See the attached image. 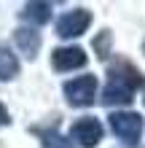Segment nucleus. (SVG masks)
<instances>
[{"mask_svg": "<svg viewBox=\"0 0 145 148\" xmlns=\"http://www.w3.org/2000/svg\"><path fill=\"white\" fill-rule=\"evenodd\" d=\"M108 119H110V129L118 140L126 145H137V140L142 137V116L132 110H118V113H110Z\"/></svg>", "mask_w": 145, "mask_h": 148, "instance_id": "nucleus-1", "label": "nucleus"}, {"mask_svg": "<svg viewBox=\"0 0 145 148\" xmlns=\"http://www.w3.org/2000/svg\"><path fill=\"white\" fill-rule=\"evenodd\" d=\"M65 97L75 108L91 105L94 97H97V78L94 75H78V78H73V81H67L65 84Z\"/></svg>", "mask_w": 145, "mask_h": 148, "instance_id": "nucleus-2", "label": "nucleus"}, {"mask_svg": "<svg viewBox=\"0 0 145 148\" xmlns=\"http://www.w3.org/2000/svg\"><path fill=\"white\" fill-rule=\"evenodd\" d=\"M89 24H91V14L86 8H73V11H67L57 19V35L59 38H78L89 30Z\"/></svg>", "mask_w": 145, "mask_h": 148, "instance_id": "nucleus-3", "label": "nucleus"}, {"mask_svg": "<svg viewBox=\"0 0 145 148\" xmlns=\"http://www.w3.org/2000/svg\"><path fill=\"white\" fill-rule=\"evenodd\" d=\"M102 135H105V129H102V124L94 116H83L70 127V140H75L83 148H94L102 140Z\"/></svg>", "mask_w": 145, "mask_h": 148, "instance_id": "nucleus-4", "label": "nucleus"}, {"mask_svg": "<svg viewBox=\"0 0 145 148\" xmlns=\"http://www.w3.org/2000/svg\"><path fill=\"white\" fill-rule=\"evenodd\" d=\"M51 65H54V70H59V73L78 70V67L86 65V54H83V49H78V46H62V49H57L54 54H51Z\"/></svg>", "mask_w": 145, "mask_h": 148, "instance_id": "nucleus-5", "label": "nucleus"}, {"mask_svg": "<svg viewBox=\"0 0 145 148\" xmlns=\"http://www.w3.org/2000/svg\"><path fill=\"white\" fill-rule=\"evenodd\" d=\"M108 81H118V84H126L129 89H140L142 86V75H140V70L132 62L118 59V62H113L108 67Z\"/></svg>", "mask_w": 145, "mask_h": 148, "instance_id": "nucleus-6", "label": "nucleus"}, {"mask_svg": "<svg viewBox=\"0 0 145 148\" xmlns=\"http://www.w3.org/2000/svg\"><path fill=\"white\" fill-rule=\"evenodd\" d=\"M132 100H134V89H129L126 84L108 81L105 89H102V102L105 105H129Z\"/></svg>", "mask_w": 145, "mask_h": 148, "instance_id": "nucleus-7", "label": "nucleus"}, {"mask_svg": "<svg viewBox=\"0 0 145 148\" xmlns=\"http://www.w3.org/2000/svg\"><path fill=\"white\" fill-rule=\"evenodd\" d=\"M14 40H16V46L22 49V54L27 57V59H32L38 54V49H40V35L32 27H19L14 32Z\"/></svg>", "mask_w": 145, "mask_h": 148, "instance_id": "nucleus-8", "label": "nucleus"}, {"mask_svg": "<svg viewBox=\"0 0 145 148\" xmlns=\"http://www.w3.org/2000/svg\"><path fill=\"white\" fill-rule=\"evenodd\" d=\"M19 73V59L11 49L0 46V81H11V78Z\"/></svg>", "mask_w": 145, "mask_h": 148, "instance_id": "nucleus-9", "label": "nucleus"}, {"mask_svg": "<svg viewBox=\"0 0 145 148\" xmlns=\"http://www.w3.org/2000/svg\"><path fill=\"white\" fill-rule=\"evenodd\" d=\"M22 19L24 22H32V24H43L51 19V5L48 3H27L22 11Z\"/></svg>", "mask_w": 145, "mask_h": 148, "instance_id": "nucleus-10", "label": "nucleus"}, {"mask_svg": "<svg viewBox=\"0 0 145 148\" xmlns=\"http://www.w3.org/2000/svg\"><path fill=\"white\" fill-rule=\"evenodd\" d=\"M35 135L40 137V145L43 148H73V140H67L57 129H35Z\"/></svg>", "mask_w": 145, "mask_h": 148, "instance_id": "nucleus-11", "label": "nucleus"}, {"mask_svg": "<svg viewBox=\"0 0 145 148\" xmlns=\"http://www.w3.org/2000/svg\"><path fill=\"white\" fill-rule=\"evenodd\" d=\"M110 40H113L110 30H102V32H99V38H94V49H97V54H99L102 59L110 54Z\"/></svg>", "mask_w": 145, "mask_h": 148, "instance_id": "nucleus-12", "label": "nucleus"}, {"mask_svg": "<svg viewBox=\"0 0 145 148\" xmlns=\"http://www.w3.org/2000/svg\"><path fill=\"white\" fill-rule=\"evenodd\" d=\"M8 121H11V116H8V110L3 108V102H0V127H5Z\"/></svg>", "mask_w": 145, "mask_h": 148, "instance_id": "nucleus-13", "label": "nucleus"}, {"mask_svg": "<svg viewBox=\"0 0 145 148\" xmlns=\"http://www.w3.org/2000/svg\"><path fill=\"white\" fill-rule=\"evenodd\" d=\"M142 51H145V43H142Z\"/></svg>", "mask_w": 145, "mask_h": 148, "instance_id": "nucleus-14", "label": "nucleus"}, {"mask_svg": "<svg viewBox=\"0 0 145 148\" xmlns=\"http://www.w3.org/2000/svg\"><path fill=\"white\" fill-rule=\"evenodd\" d=\"M142 100H145V97H142Z\"/></svg>", "mask_w": 145, "mask_h": 148, "instance_id": "nucleus-15", "label": "nucleus"}]
</instances>
